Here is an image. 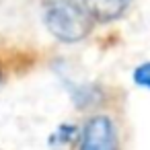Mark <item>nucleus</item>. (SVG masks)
<instances>
[{
	"label": "nucleus",
	"mask_w": 150,
	"mask_h": 150,
	"mask_svg": "<svg viewBox=\"0 0 150 150\" xmlns=\"http://www.w3.org/2000/svg\"><path fill=\"white\" fill-rule=\"evenodd\" d=\"M45 27L47 31L64 41V43H74L84 39L95 25V19L86 11L84 4L76 0H56L45 8Z\"/></svg>",
	"instance_id": "obj_1"
},
{
	"label": "nucleus",
	"mask_w": 150,
	"mask_h": 150,
	"mask_svg": "<svg viewBox=\"0 0 150 150\" xmlns=\"http://www.w3.org/2000/svg\"><path fill=\"white\" fill-rule=\"evenodd\" d=\"M78 150H119L113 121L107 115L91 117L78 136Z\"/></svg>",
	"instance_id": "obj_2"
},
{
	"label": "nucleus",
	"mask_w": 150,
	"mask_h": 150,
	"mask_svg": "<svg viewBox=\"0 0 150 150\" xmlns=\"http://www.w3.org/2000/svg\"><path fill=\"white\" fill-rule=\"evenodd\" d=\"M129 2L132 0H84V6L93 19L113 21L129 6Z\"/></svg>",
	"instance_id": "obj_3"
},
{
	"label": "nucleus",
	"mask_w": 150,
	"mask_h": 150,
	"mask_svg": "<svg viewBox=\"0 0 150 150\" xmlns=\"http://www.w3.org/2000/svg\"><path fill=\"white\" fill-rule=\"evenodd\" d=\"M132 80L138 86L150 91V62H142L140 66H136L134 72H132Z\"/></svg>",
	"instance_id": "obj_4"
},
{
	"label": "nucleus",
	"mask_w": 150,
	"mask_h": 150,
	"mask_svg": "<svg viewBox=\"0 0 150 150\" xmlns=\"http://www.w3.org/2000/svg\"><path fill=\"white\" fill-rule=\"evenodd\" d=\"M0 82H2V70H0Z\"/></svg>",
	"instance_id": "obj_5"
}]
</instances>
